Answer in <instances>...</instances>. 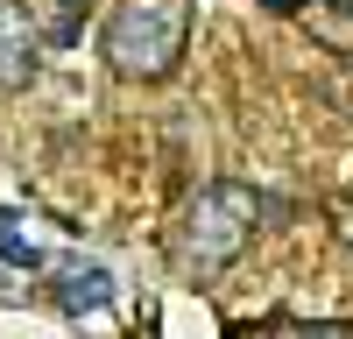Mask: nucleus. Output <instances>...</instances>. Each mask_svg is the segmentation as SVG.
Listing matches in <instances>:
<instances>
[{
  "label": "nucleus",
  "instance_id": "f257e3e1",
  "mask_svg": "<svg viewBox=\"0 0 353 339\" xmlns=\"http://www.w3.org/2000/svg\"><path fill=\"white\" fill-rule=\"evenodd\" d=\"M261 219H269V198L254 184H233V177L198 184L170 226V262L184 276H212L226 262H241V247L261 234Z\"/></svg>",
  "mask_w": 353,
  "mask_h": 339
},
{
  "label": "nucleus",
  "instance_id": "f03ea898",
  "mask_svg": "<svg viewBox=\"0 0 353 339\" xmlns=\"http://www.w3.org/2000/svg\"><path fill=\"white\" fill-rule=\"evenodd\" d=\"M184 43H191V0H121L106 14V71L128 78V85H156L184 64Z\"/></svg>",
  "mask_w": 353,
  "mask_h": 339
},
{
  "label": "nucleus",
  "instance_id": "7ed1b4c3",
  "mask_svg": "<svg viewBox=\"0 0 353 339\" xmlns=\"http://www.w3.org/2000/svg\"><path fill=\"white\" fill-rule=\"evenodd\" d=\"M43 71V36L21 0H0V92H21Z\"/></svg>",
  "mask_w": 353,
  "mask_h": 339
},
{
  "label": "nucleus",
  "instance_id": "20e7f679",
  "mask_svg": "<svg viewBox=\"0 0 353 339\" xmlns=\"http://www.w3.org/2000/svg\"><path fill=\"white\" fill-rule=\"evenodd\" d=\"M304 28H311L325 50H353V14L339 8V0H311V8H304Z\"/></svg>",
  "mask_w": 353,
  "mask_h": 339
},
{
  "label": "nucleus",
  "instance_id": "39448f33",
  "mask_svg": "<svg viewBox=\"0 0 353 339\" xmlns=\"http://www.w3.org/2000/svg\"><path fill=\"white\" fill-rule=\"evenodd\" d=\"M106 297H113V276H106V269H71L64 290H57V304H64V311H99Z\"/></svg>",
  "mask_w": 353,
  "mask_h": 339
},
{
  "label": "nucleus",
  "instance_id": "423d86ee",
  "mask_svg": "<svg viewBox=\"0 0 353 339\" xmlns=\"http://www.w3.org/2000/svg\"><path fill=\"white\" fill-rule=\"evenodd\" d=\"M50 8H57V14H64V21H57V36H71V28H78V14H85V8H92V0H50Z\"/></svg>",
  "mask_w": 353,
  "mask_h": 339
},
{
  "label": "nucleus",
  "instance_id": "0eeeda50",
  "mask_svg": "<svg viewBox=\"0 0 353 339\" xmlns=\"http://www.w3.org/2000/svg\"><path fill=\"white\" fill-rule=\"evenodd\" d=\"M0 254H8V262H36V247H28L21 234H0Z\"/></svg>",
  "mask_w": 353,
  "mask_h": 339
},
{
  "label": "nucleus",
  "instance_id": "6e6552de",
  "mask_svg": "<svg viewBox=\"0 0 353 339\" xmlns=\"http://www.w3.org/2000/svg\"><path fill=\"white\" fill-rule=\"evenodd\" d=\"M304 339H353V325H311Z\"/></svg>",
  "mask_w": 353,
  "mask_h": 339
},
{
  "label": "nucleus",
  "instance_id": "1a4fd4ad",
  "mask_svg": "<svg viewBox=\"0 0 353 339\" xmlns=\"http://www.w3.org/2000/svg\"><path fill=\"white\" fill-rule=\"evenodd\" d=\"M269 8H283V14H297V8H304V0H269Z\"/></svg>",
  "mask_w": 353,
  "mask_h": 339
},
{
  "label": "nucleus",
  "instance_id": "9d476101",
  "mask_svg": "<svg viewBox=\"0 0 353 339\" xmlns=\"http://www.w3.org/2000/svg\"><path fill=\"white\" fill-rule=\"evenodd\" d=\"M346 247H353V212H346Z\"/></svg>",
  "mask_w": 353,
  "mask_h": 339
}]
</instances>
